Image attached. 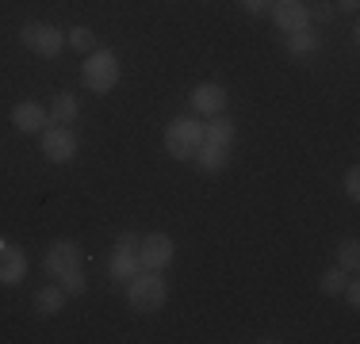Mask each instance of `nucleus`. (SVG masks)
Instances as JSON below:
<instances>
[{"mask_svg": "<svg viewBox=\"0 0 360 344\" xmlns=\"http://www.w3.org/2000/svg\"><path fill=\"white\" fill-rule=\"evenodd\" d=\"M200 145H203V123H200V119H195V115L169 119V126H165V150H169V157L192 161Z\"/></svg>", "mask_w": 360, "mask_h": 344, "instance_id": "obj_1", "label": "nucleus"}, {"mask_svg": "<svg viewBox=\"0 0 360 344\" xmlns=\"http://www.w3.org/2000/svg\"><path fill=\"white\" fill-rule=\"evenodd\" d=\"M119 77H123V69H119V58L111 54V50H92V54H84V65H81V81L89 92H96V96H104L119 84Z\"/></svg>", "mask_w": 360, "mask_h": 344, "instance_id": "obj_2", "label": "nucleus"}, {"mask_svg": "<svg viewBox=\"0 0 360 344\" xmlns=\"http://www.w3.org/2000/svg\"><path fill=\"white\" fill-rule=\"evenodd\" d=\"M127 303H131V310H139V314H158V310L169 303L165 279H161L158 272H146L142 268L131 283H127Z\"/></svg>", "mask_w": 360, "mask_h": 344, "instance_id": "obj_3", "label": "nucleus"}, {"mask_svg": "<svg viewBox=\"0 0 360 344\" xmlns=\"http://www.w3.org/2000/svg\"><path fill=\"white\" fill-rule=\"evenodd\" d=\"M42 268H46L50 279H62V275H70L77 268H84V253L77 241H54V245L46 249V256H42Z\"/></svg>", "mask_w": 360, "mask_h": 344, "instance_id": "obj_4", "label": "nucleus"}, {"mask_svg": "<svg viewBox=\"0 0 360 344\" xmlns=\"http://www.w3.org/2000/svg\"><path fill=\"white\" fill-rule=\"evenodd\" d=\"M77 134L70 131V126H46L42 131V157L50 161V165H70V161L77 157Z\"/></svg>", "mask_w": 360, "mask_h": 344, "instance_id": "obj_5", "label": "nucleus"}, {"mask_svg": "<svg viewBox=\"0 0 360 344\" xmlns=\"http://www.w3.org/2000/svg\"><path fill=\"white\" fill-rule=\"evenodd\" d=\"M20 42L31 46L39 58H58L65 46V34L58 27H50V23H27V27L20 31Z\"/></svg>", "mask_w": 360, "mask_h": 344, "instance_id": "obj_6", "label": "nucleus"}, {"mask_svg": "<svg viewBox=\"0 0 360 344\" xmlns=\"http://www.w3.org/2000/svg\"><path fill=\"white\" fill-rule=\"evenodd\" d=\"M173 253H176V245H173V237H169V234H146L139 241V264L146 272L169 268V264H173Z\"/></svg>", "mask_w": 360, "mask_h": 344, "instance_id": "obj_7", "label": "nucleus"}, {"mask_svg": "<svg viewBox=\"0 0 360 344\" xmlns=\"http://www.w3.org/2000/svg\"><path fill=\"white\" fill-rule=\"evenodd\" d=\"M272 20H276V27L280 31H303V27H311V8L303 4V0H272Z\"/></svg>", "mask_w": 360, "mask_h": 344, "instance_id": "obj_8", "label": "nucleus"}, {"mask_svg": "<svg viewBox=\"0 0 360 344\" xmlns=\"http://www.w3.org/2000/svg\"><path fill=\"white\" fill-rule=\"evenodd\" d=\"M46 123H50L46 107L35 103V100H23V103H15V107H12V126L20 134H42V131H46Z\"/></svg>", "mask_w": 360, "mask_h": 344, "instance_id": "obj_9", "label": "nucleus"}, {"mask_svg": "<svg viewBox=\"0 0 360 344\" xmlns=\"http://www.w3.org/2000/svg\"><path fill=\"white\" fill-rule=\"evenodd\" d=\"M192 111H195V115H203V119L222 115V111H226V88H222V84H215V81L195 84V92H192Z\"/></svg>", "mask_w": 360, "mask_h": 344, "instance_id": "obj_10", "label": "nucleus"}, {"mask_svg": "<svg viewBox=\"0 0 360 344\" xmlns=\"http://www.w3.org/2000/svg\"><path fill=\"white\" fill-rule=\"evenodd\" d=\"M23 275H27V253L4 245L0 249V287H20Z\"/></svg>", "mask_w": 360, "mask_h": 344, "instance_id": "obj_11", "label": "nucleus"}, {"mask_svg": "<svg viewBox=\"0 0 360 344\" xmlns=\"http://www.w3.org/2000/svg\"><path fill=\"white\" fill-rule=\"evenodd\" d=\"M139 272H142L139 253H131V249H115V256L108 260V275H111L115 283H131Z\"/></svg>", "mask_w": 360, "mask_h": 344, "instance_id": "obj_12", "label": "nucleus"}, {"mask_svg": "<svg viewBox=\"0 0 360 344\" xmlns=\"http://www.w3.org/2000/svg\"><path fill=\"white\" fill-rule=\"evenodd\" d=\"M46 115H50V123H58V126H70V123H77V115H81V103H77V96H73V92H58V96L50 100Z\"/></svg>", "mask_w": 360, "mask_h": 344, "instance_id": "obj_13", "label": "nucleus"}, {"mask_svg": "<svg viewBox=\"0 0 360 344\" xmlns=\"http://www.w3.org/2000/svg\"><path fill=\"white\" fill-rule=\"evenodd\" d=\"M234 123H230L226 115H211V123H203V142H211V145H222V150H230L234 145Z\"/></svg>", "mask_w": 360, "mask_h": 344, "instance_id": "obj_14", "label": "nucleus"}, {"mask_svg": "<svg viewBox=\"0 0 360 344\" xmlns=\"http://www.w3.org/2000/svg\"><path fill=\"white\" fill-rule=\"evenodd\" d=\"M284 50H288L291 58H311L314 50H319V34H314L311 27L288 31V34H284Z\"/></svg>", "mask_w": 360, "mask_h": 344, "instance_id": "obj_15", "label": "nucleus"}, {"mask_svg": "<svg viewBox=\"0 0 360 344\" xmlns=\"http://www.w3.org/2000/svg\"><path fill=\"white\" fill-rule=\"evenodd\" d=\"M65 291L58 287V283H50V287H42L39 295H35V314L39 317H54V314H62V306H65Z\"/></svg>", "mask_w": 360, "mask_h": 344, "instance_id": "obj_16", "label": "nucleus"}, {"mask_svg": "<svg viewBox=\"0 0 360 344\" xmlns=\"http://www.w3.org/2000/svg\"><path fill=\"white\" fill-rule=\"evenodd\" d=\"M195 165H200L203 172H222L226 168V161H230V150H222V145H211V142H203L200 150H195Z\"/></svg>", "mask_w": 360, "mask_h": 344, "instance_id": "obj_17", "label": "nucleus"}, {"mask_svg": "<svg viewBox=\"0 0 360 344\" xmlns=\"http://www.w3.org/2000/svg\"><path fill=\"white\" fill-rule=\"evenodd\" d=\"M345 283H349V272L333 264V268H326V272H322V279H319V291H322L326 298H338L341 291H345Z\"/></svg>", "mask_w": 360, "mask_h": 344, "instance_id": "obj_18", "label": "nucleus"}, {"mask_svg": "<svg viewBox=\"0 0 360 344\" xmlns=\"http://www.w3.org/2000/svg\"><path fill=\"white\" fill-rule=\"evenodd\" d=\"M338 268H345L349 275H356V268H360V245L353 237L338 245Z\"/></svg>", "mask_w": 360, "mask_h": 344, "instance_id": "obj_19", "label": "nucleus"}, {"mask_svg": "<svg viewBox=\"0 0 360 344\" xmlns=\"http://www.w3.org/2000/svg\"><path fill=\"white\" fill-rule=\"evenodd\" d=\"M65 42H70L73 50H81V54H92V50H96V34H92L89 27H70Z\"/></svg>", "mask_w": 360, "mask_h": 344, "instance_id": "obj_20", "label": "nucleus"}, {"mask_svg": "<svg viewBox=\"0 0 360 344\" xmlns=\"http://www.w3.org/2000/svg\"><path fill=\"white\" fill-rule=\"evenodd\" d=\"M54 283L65 291V295H84V291H89V279H84V268H77V272H70V275H62V279H54Z\"/></svg>", "mask_w": 360, "mask_h": 344, "instance_id": "obj_21", "label": "nucleus"}, {"mask_svg": "<svg viewBox=\"0 0 360 344\" xmlns=\"http://www.w3.org/2000/svg\"><path fill=\"white\" fill-rule=\"evenodd\" d=\"M341 187H345L349 199H360V168H349L345 176H341Z\"/></svg>", "mask_w": 360, "mask_h": 344, "instance_id": "obj_22", "label": "nucleus"}, {"mask_svg": "<svg viewBox=\"0 0 360 344\" xmlns=\"http://www.w3.org/2000/svg\"><path fill=\"white\" fill-rule=\"evenodd\" d=\"M341 295H345V303L353 306V310L360 306V283L353 279V275H349V283H345V291H341Z\"/></svg>", "mask_w": 360, "mask_h": 344, "instance_id": "obj_23", "label": "nucleus"}, {"mask_svg": "<svg viewBox=\"0 0 360 344\" xmlns=\"http://www.w3.org/2000/svg\"><path fill=\"white\" fill-rule=\"evenodd\" d=\"M139 234H131V230H127V234H119V241H115V249H131V253H139Z\"/></svg>", "mask_w": 360, "mask_h": 344, "instance_id": "obj_24", "label": "nucleus"}, {"mask_svg": "<svg viewBox=\"0 0 360 344\" xmlns=\"http://www.w3.org/2000/svg\"><path fill=\"white\" fill-rule=\"evenodd\" d=\"M242 8H245V12H253V15H261V12H269V8H272V0H242Z\"/></svg>", "mask_w": 360, "mask_h": 344, "instance_id": "obj_25", "label": "nucleus"}, {"mask_svg": "<svg viewBox=\"0 0 360 344\" xmlns=\"http://www.w3.org/2000/svg\"><path fill=\"white\" fill-rule=\"evenodd\" d=\"M311 15H314V20H333V4H319Z\"/></svg>", "mask_w": 360, "mask_h": 344, "instance_id": "obj_26", "label": "nucleus"}, {"mask_svg": "<svg viewBox=\"0 0 360 344\" xmlns=\"http://www.w3.org/2000/svg\"><path fill=\"white\" fill-rule=\"evenodd\" d=\"M360 0H338V12H356Z\"/></svg>", "mask_w": 360, "mask_h": 344, "instance_id": "obj_27", "label": "nucleus"}]
</instances>
